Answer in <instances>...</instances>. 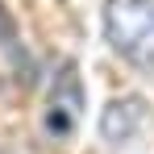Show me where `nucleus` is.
<instances>
[{
	"instance_id": "f257e3e1",
	"label": "nucleus",
	"mask_w": 154,
	"mask_h": 154,
	"mask_svg": "<svg viewBox=\"0 0 154 154\" xmlns=\"http://www.w3.org/2000/svg\"><path fill=\"white\" fill-rule=\"evenodd\" d=\"M104 38L137 71H154V0H104Z\"/></svg>"
},
{
	"instance_id": "f03ea898",
	"label": "nucleus",
	"mask_w": 154,
	"mask_h": 154,
	"mask_svg": "<svg viewBox=\"0 0 154 154\" xmlns=\"http://www.w3.org/2000/svg\"><path fill=\"white\" fill-rule=\"evenodd\" d=\"M79 117H83V75H79L75 58H67L50 79V96H46L42 121H46V133L63 142V137H71L79 129Z\"/></svg>"
},
{
	"instance_id": "7ed1b4c3",
	"label": "nucleus",
	"mask_w": 154,
	"mask_h": 154,
	"mask_svg": "<svg viewBox=\"0 0 154 154\" xmlns=\"http://www.w3.org/2000/svg\"><path fill=\"white\" fill-rule=\"evenodd\" d=\"M146 121H150V104L142 96H117V100L104 104V112H100V142L129 146L133 137H142Z\"/></svg>"
}]
</instances>
